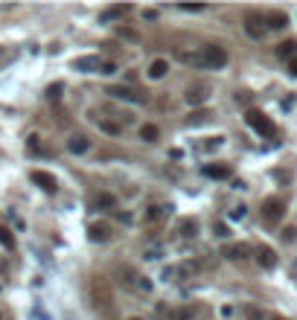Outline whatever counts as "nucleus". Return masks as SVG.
Wrapping results in <instances>:
<instances>
[{"label":"nucleus","mask_w":297,"mask_h":320,"mask_svg":"<svg viewBox=\"0 0 297 320\" xmlns=\"http://www.w3.org/2000/svg\"><path fill=\"white\" fill-rule=\"evenodd\" d=\"M198 271H201V262H184V265H178V277H181V280L196 277Z\"/></svg>","instance_id":"nucleus-19"},{"label":"nucleus","mask_w":297,"mask_h":320,"mask_svg":"<svg viewBox=\"0 0 297 320\" xmlns=\"http://www.w3.org/2000/svg\"><path fill=\"white\" fill-rule=\"evenodd\" d=\"M251 245H245V242H228L225 248H222V256L225 259H231V262H242V259H251Z\"/></svg>","instance_id":"nucleus-7"},{"label":"nucleus","mask_w":297,"mask_h":320,"mask_svg":"<svg viewBox=\"0 0 297 320\" xmlns=\"http://www.w3.org/2000/svg\"><path fill=\"white\" fill-rule=\"evenodd\" d=\"M166 73H169V62L166 59H155V62L149 64V70H146L149 79H164Z\"/></svg>","instance_id":"nucleus-15"},{"label":"nucleus","mask_w":297,"mask_h":320,"mask_svg":"<svg viewBox=\"0 0 297 320\" xmlns=\"http://www.w3.org/2000/svg\"><path fill=\"white\" fill-rule=\"evenodd\" d=\"M248 320H268V318H265L260 309H251V306H248Z\"/></svg>","instance_id":"nucleus-31"},{"label":"nucleus","mask_w":297,"mask_h":320,"mask_svg":"<svg viewBox=\"0 0 297 320\" xmlns=\"http://www.w3.org/2000/svg\"><path fill=\"white\" fill-rule=\"evenodd\" d=\"M129 320H140V318H129Z\"/></svg>","instance_id":"nucleus-39"},{"label":"nucleus","mask_w":297,"mask_h":320,"mask_svg":"<svg viewBox=\"0 0 297 320\" xmlns=\"http://www.w3.org/2000/svg\"><path fill=\"white\" fill-rule=\"evenodd\" d=\"M18 59V50L15 47H0V70L6 67V64H12Z\"/></svg>","instance_id":"nucleus-26"},{"label":"nucleus","mask_w":297,"mask_h":320,"mask_svg":"<svg viewBox=\"0 0 297 320\" xmlns=\"http://www.w3.org/2000/svg\"><path fill=\"white\" fill-rule=\"evenodd\" d=\"M158 137H161V128L158 126H143L140 128V140H143V143H155Z\"/></svg>","instance_id":"nucleus-25"},{"label":"nucleus","mask_w":297,"mask_h":320,"mask_svg":"<svg viewBox=\"0 0 297 320\" xmlns=\"http://www.w3.org/2000/svg\"><path fill=\"white\" fill-rule=\"evenodd\" d=\"M207 96H210V91L204 88V85H190V91H187V102L190 105H201V102H207Z\"/></svg>","instance_id":"nucleus-13"},{"label":"nucleus","mask_w":297,"mask_h":320,"mask_svg":"<svg viewBox=\"0 0 297 320\" xmlns=\"http://www.w3.org/2000/svg\"><path fill=\"white\" fill-rule=\"evenodd\" d=\"M88 239L91 242H108L111 239V224H105V222L88 224Z\"/></svg>","instance_id":"nucleus-11"},{"label":"nucleus","mask_w":297,"mask_h":320,"mask_svg":"<svg viewBox=\"0 0 297 320\" xmlns=\"http://www.w3.org/2000/svg\"><path fill=\"white\" fill-rule=\"evenodd\" d=\"M30 178H33V184H38L44 192H56V190H59L56 175H50V172H44V169H33V172H30Z\"/></svg>","instance_id":"nucleus-10"},{"label":"nucleus","mask_w":297,"mask_h":320,"mask_svg":"<svg viewBox=\"0 0 297 320\" xmlns=\"http://www.w3.org/2000/svg\"><path fill=\"white\" fill-rule=\"evenodd\" d=\"M0 245H3L6 251H12V248H15V236H12V230H9V227H0Z\"/></svg>","instance_id":"nucleus-27"},{"label":"nucleus","mask_w":297,"mask_h":320,"mask_svg":"<svg viewBox=\"0 0 297 320\" xmlns=\"http://www.w3.org/2000/svg\"><path fill=\"white\" fill-rule=\"evenodd\" d=\"M213 233H216V236H222V239H225V236H228V233H231V230H228V224H225V222H216V224H213Z\"/></svg>","instance_id":"nucleus-30"},{"label":"nucleus","mask_w":297,"mask_h":320,"mask_svg":"<svg viewBox=\"0 0 297 320\" xmlns=\"http://www.w3.org/2000/svg\"><path fill=\"white\" fill-rule=\"evenodd\" d=\"M265 24H268V30H283L289 24V18L283 12H271V15H265Z\"/></svg>","instance_id":"nucleus-18"},{"label":"nucleus","mask_w":297,"mask_h":320,"mask_svg":"<svg viewBox=\"0 0 297 320\" xmlns=\"http://www.w3.org/2000/svg\"><path fill=\"white\" fill-rule=\"evenodd\" d=\"M137 288H140L143 294H149V291H152V283H149V277H140V283H137Z\"/></svg>","instance_id":"nucleus-32"},{"label":"nucleus","mask_w":297,"mask_h":320,"mask_svg":"<svg viewBox=\"0 0 297 320\" xmlns=\"http://www.w3.org/2000/svg\"><path fill=\"white\" fill-rule=\"evenodd\" d=\"M117 271H120V277H123V283H126V286H129V288H137V283H140V274H137L134 268H129V265H120Z\"/></svg>","instance_id":"nucleus-16"},{"label":"nucleus","mask_w":297,"mask_h":320,"mask_svg":"<svg viewBox=\"0 0 297 320\" xmlns=\"http://www.w3.org/2000/svg\"><path fill=\"white\" fill-rule=\"evenodd\" d=\"M257 262H260V268H265V271H271V268L277 265V256H274V251H271V248H265V245H260V248H257Z\"/></svg>","instance_id":"nucleus-12"},{"label":"nucleus","mask_w":297,"mask_h":320,"mask_svg":"<svg viewBox=\"0 0 297 320\" xmlns=\"http://www.w3.org/2000/svg\"><path fill=\"white\" fill-rule=\"evenodd\" d=\"M198 64H204L207 70H222L228 64V50L219 47V44H207L198 56Z\"/></svg>","instance_id":"nucleus-2"},{"label":"nucleus","mask_w":297,"mask_h":320,"mask_svg":"<svg viewBox=\"0 0 297 320\" xmlns=\"http://www.w3.org/2000/svg\"><path fill=\"white\" fill-rule=\"evenodd\" d=\"M231 216H233V219H245V207H236Z\"/></svg>","instance_id":"nucleus-35"},{"label":"nucleus","mask_w":297,"mask_h":320,"mask_svg":"<svg viewBox=\"0 0 297 320\" xmlns=\"http://www.w3.org/2000/svg\"><path fill=\"white\" fill-rule=\"evenodd\" d=\"M102 64H105V59H99V56H79V59H73V70H82V73H102Z\"/></svg>","instance_id":"nucleus-9"},{"label":"nucleus","mask_w":297,"mask_h":320,"mask_svg":"<svg viewBox=\"0 0 297 320\" xmlns=\"http://www.w3.org/2000/svg\"><path fill=\"white\" fill-rule=\"evenodd\" d=\"M245 123L254 128L257 134H263V137H274V123L265 117L260 108H248V111H245Z\"/></svg>","instance_id":"nucleus-3"},{"label":"nucleus","mask_w":297,"mask_h":320,"mask_svg":"<svg viewBox=\"0 0 297 320\" xmlns=\"http://www.w3.org/2000/svg\"><path fill=\"white\" fill-rule=\"evenodd\" d=\"M207 117H210V114H207V111H204V114H201V111H198V114H193V117H190V123H193V126H196V123H201V120H207Z\"/></svg>","instance_id":"nucleus-34"},{"label":"nucleus","mask_w":297,"mask_h":320,"mask_svg":"<svg viewBox=\"0 0 297 320\" xmlns=\"http://www.w3.org/2000/svg\"><path fill=\"white\" fill-rule=\"evenodd\" d=\"M27 146H30V152H41V143H38V137H30V143H27Z\"/></svg>","instance_id":"nucleus-33"},{"label":"nucleus","mask_w":297,"mask_h":320,"mask_svg":"<svg viewBox=\"0 0 297 320\" xmlns=\"http://www.w3.org/2000/svg\"><path fill=\"white\" fill-rule=\"evenodd\" d=\"M283 216H286V204L280 201V198H265L263 201V219L268 224H277L283 222Z\"/></svg>","instance_id":"nucleus-6"},{"label":"nucleus","mask_w":297,"mask_h":320,"mask_svg":"<svg viewBox=\"0 0 297 320\" xmlns=\"http://www.w3.org/2000/svg\"><path fill=\"white\" fill-rule=\"evenodd\" d=\"M108 94H111V99H123V102H134V105H146L149 102V96L143 91L126 88V85H114V88H108Z\"/></svg>","instance_id":"nucleus-4"},{"label":"nucleus","mask_w":297,"mask_h":320,"mask_svg":"<svg viewBox=\"0 0 297 320\" xmlns=\"http://www.w3.org/2000/svg\"><path fill=\"white\" fill-rule=\"evenodd\" d=\"M245 32L254 38V41H263L265 35H268V24H265V15L260 12H251L248 18H245Z\"/></svg>","instance_id":"nucleus-5"},{"label":"nucleus","mask_w":297,"mask_h":320,"mask_svg":"<svg viewBox=\"0 0 297 320\" xmlns=\"http://www.w3.org/2000/svg\"><path fill=\"white\" fill-rule=\"evenodd\" d=\"M204 175L207 178H216V181H225L231 175V169L228 166H204Z\"/></svg>","instance_id":"nucleus-22"},{"label":"nucleus","mask_w":297,"mask_h":320,"mask_svg":"<svg viewBox=\"0 0 297 320\" xmlns=\"http://www.w3.org/2000/svg\"><path fill=\"white\" fill-rule=\"evenodd\" d=\"M62 91H65V85H62V82H53V85L47 88V99H50V102H56V99L62 96Z\"/></svg>","instance_id":"nucleus-28"},{"label":"nucleus","mask_w":297,"mask_h":320,"mask_svg":"<svg viewBox=\"0 0 297 320\" xmlns=\"http://www.w3.org/2000/svg\"><path fill=\"white\" fill-rule=\"evenodd\" d=\"M277 56H280V59H295L297 56V41H283V44L277 47Z\"/></svg>","instance_id":"nucleus-21"},{"label":"nucleus","mask_w":297,"mask_h":320,"mask_svg":"<svg viewBox=\"0 0 297 320\" xmlns=\"http://www.w3.org/2000/svg\"><path fill=\"white\" fill-rule=\"evenodd\" d=\"M67 149H70L73 155H85V152L91 149V140H88V137H82V134H73V137L67 140Z\"/></svg>","instance_id":"nucleus-14"},{"label":"nucleus","mask_w":297,"mask_h":320,"mask_svg":"<svg viewBox=\"0 0 297 320\" xmlns=\"http://www.w3.org/2000/svg\"><path fill=\"white\" fill-rule=\"evenodd\" d=\"M169 216V207H158V204H152L149 210H146V222H161V219H166Z\"/></svg>","instance_id":"nucleus-20"},{"label":"nucleus","mask_w":297,"mask_h":320,"mask_svg":"<svg viewBox=\"0 0 297 320\" xmlns=\"http://www.w3.org/2000/svg\"><path fill=\"white\" fill-rule=\"evenodd\" d=\"M134 6H129V3H120V6H111L108 12H105V21H111V18H126L129 12H132Z\"/></svg>","instance_id":"nucleus-23"},{"label":"nucleus","mask_w":297,"mask_h":320,"mask_svg":"<svg viewBox=\"0 0 297 320\" xmlns=\"http://www.w3.org/2000/svg\"><path fill=\"white\" fill-rule=\"evenodd\" d=\"M292 73H295V76H297V56H295V59H292Z\"/></svg>","instance_id":"nucleus-37"},{"label":"nucleus","mask_w":297,"mask_h":320,"mask_svg":"<svg viewBox=\"0 0 297 320\" xmlns=\"http://www.w3.org/2000/svg\"><path fill=\"white\" fill-rule=\"evenodd\" d=\"M97 126L102 128L105 134H120V126H117V123H108V120H99L97 117Z\"/></svg>","instance_id":"nucleus-29"},{"label":"nucleus","mask_w":297,"mask_h":320,"mask_svg":"<svg viewBox=\"0 0 297 320\" xmlns=\"http://www.w3.org/2000/svg\"><path fill=\"white\" fill-rule=\"evenodd\" d=\"M268 320H286V318H277V315H274V318H268Z\"/></svg>","instance_id":"nucleus-38"},{"label":"nucleus","mask_w":297,"mask_h":320,"mask_svg":"<svg viewBox=\"0 0 297 320\" xmlns=\"http://www.w3.org/2000/svg\"><path fill=\"white\" fill-rule=\"evenodd\" d=\"M178 233H181L184 239H193L198 233V222L196 219H181V222H178Z\"/></svg>","instance_id":"nucleus-17"},{"label":"nucleus","mask_w":297,"mask_h":320,"mask_svg":"<svg viewBox=\"0 0 297 320\" xmlns=\"http://www.w3.org/2000/svg\"><path fill=\"white\" fill-rule=\"evenodd\" d=\"M201 315H204V306L201 303H187V306H178L169 315V320H198Z\"/></svg>","instance_id":"nucleus-8"},{"label":"nucleus","mask_w":297,"mask_h":320,"mask_svg":"<svg viewBox=\"0 0 297 320\" xmlns=\"http://www.w3.org/2000/svg\"><path fill=\"white\" fill-rule=\"evenodd\" d=\"M94 201H97V207H102V210H114V207H117V198H114L111 192H99Z\"/></svg>","instance_id":"nucleus-24"},{"label":"nucleus","mask_w":297,"mask_h":320,"mask_svg":"<svg viewBox=\"0 0 297 320\" xmlns=\"http://www.w3.org/2000/svg\"><path fill=\"white\" fill-rule=\"evenodd\" d=\"M88 294H91L94 309H108L114 303V291H111V283L105 277H94L91 286H88Z\"/></svg>","instance_id":"nucleus-1"},{"label":"nucleus","mask_w":297,"mask_h":320,"mask_svg":"<svg viewBox=\"0 0 297 320\" xmlns=\"http://www.w3.org/2000/svg\"><path fill=\"white\" fill-rule=\"evenodd\" d=\"M181 9H184V12H204V6H201V3H198V6H181Z\"/></svg>","instance_id":"nucleus-36"},{"label":"nucleus","mask_w":297,"mask_h":320,"mask_svg":"<svg viewBox=\"0 0 297 320\" xmlns=\"http://www.w3.org/2000/svg\"><path fill=\"white\" fill-rule=\"evenodd\" d=\"M0 320H3V318H0Z\"/></svg>","instance_id":"nucleus-40"}]
</instances>
